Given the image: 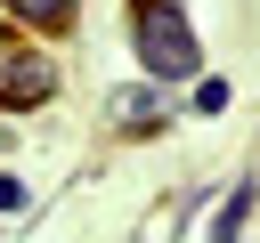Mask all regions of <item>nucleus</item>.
<instances>
[{
  "instance_id": "1",
  "label": "nucleus",
  "mask_w": 260,
  "mask_h": 243,
  "mask_svg": "<svg viewBox=\"0 0 260 243\" xmlns=\"http://www.w3.org/2000/svg\"><path fill=\"white\" fill-rule=\"evenodd\" d=\"M130 16H138V57H146V73H162V81H171V73H195L203 49H195L179 0H138Z\"/></svg>"
},
{
  "instance_id": "2",
  "label": "nucleus",
  "mask_w": 260,
  "mask_h": 243,
  "mask_svg": "<svg viewBox=\"0 0 260 243\" xmlns=\"http://www.w3.org/2000/svg\"><path fill=\"white\" fill-rule=\"evenodd\" d=\"M49 89H57V73H49L41 57H16V65L0 73V105H41Z\"/></svg>"
},
{
  "instance_id": "3",
  "label": "nucleus",
  "mask_w": 260,
  "mask_h": 243,
  "mask_svg": "<svg viewBox=\"0 0 260 243\" xmlns=\"http://www.w3.org/2000/svg\"><path fill=\"white\" fill-rule=\"evenodd\" d=\"M244 211H252V194L236 186V194H228V211H219V235H211V243H244Z\"/></svg>"
},
{
  "instance_id": "4",
  "label": "nucleus",
  "mask_w": 260,
  "mask_h": 243,
  "mask_svg": "<svg viewBox=\"0 0 260 243\" xmlns=\"http://www.w3.org/2000/svg\"><path fill=\"white\" fill-rule=\"evenodd\" d=\"M16 16H32V24H65L73 16V0H8Z\"/></svg>"
}]
</instances>
